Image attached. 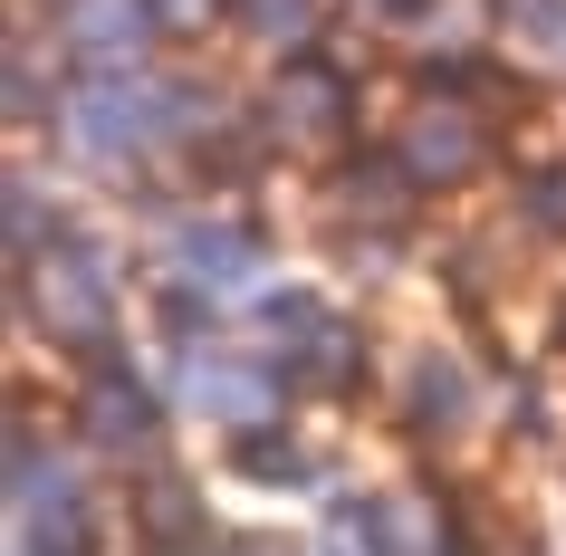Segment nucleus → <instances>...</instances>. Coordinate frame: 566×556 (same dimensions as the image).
Wrapping results in <instances>:
<instances>
[{"label":"nucleus","mask_w":566,"mask_h":556,"mask_svg":"<svg viewBox=\"0 0 566 556\" xmlns=\"http://www.w3.org/2000/svg\"><path fill=\"white\" fill-rule=\"evenodd\" d=\"M174 96L182 87H125V77H106V87H87L77 106H67V135H77L87 154H135V145H154V135L182 116Z\"/></svg>","instance_id":"obj_1"},{"label":"nucleus","mask_w":566,"mask_h":556,"mask_svg":"<svg viewBox=\"0 0 566 556\" xmlns=\"http://www.w3.org/2000/svg\"><path fill=\"white\" fill-rule=\"evenodd\" d=\"M145 20H154V0H77V10H67V49L125 67L135 49H145Z\"/></svg>","instance_id":"obj_2"},{"label":"nucleus","mask_w":566,"mask_h":556,"mask_svg":"<svg viewBox=\"0 0 566 556\" xmlns=\"http://www.w3.org/2000/svg\"><path fill=\"white\" fill-rule=\"evenodd\" d=\"M145 422H154V394H145L135 375H106V384H96V412H87V432L106 441V451L145 441Z\"/></svg>","instance_id":"obj_3"},{"label":"nucleus","mask_w":566,"mask_h":556,"mask_svg":"<svg viewBox=\"0 0 566 556\" xmlns=\"http://www.w3.org/2000/svg\"><path fill=\"white\" fill-rule=\"evenodd\" d=\"M403 164H413V182H451L461 164H471V125L422 116V125H413V145H403Z\"/></svg>","instance_id":"obj_4"},{"label":"nucleus","mask_w":566,"mask_h":556,"mask_svg":"<svg viewBox=\"0 0 566 556\" xmlns=\"http://www.w3.org/2000/svg\"><path fill=\"white\" fill-rule=\"evenodd\" d=\"M182 394H192L202 412H231V422H250L269 384H260V375H240V365H192V375H182Z\"/></svg>","instance_id":"obj_5"},{"label":"nucleus","mask_w":566,"mask_h":556,"mask_svg":"<svg viewBox=\"0 0 566 556\" xmlns=\"http://www.w3.org/2000/svg\"><path fill=\"white\" fill-rule=\"evenodd\" d=\"M413 394H422V422H461V394H471V384H461V365H422L413 375Z\"/></svg>","instance_id":"obj_6"},{"label":"nucleus","mask_w":566,"mask_h":556,"mask_svg":"<svg viewBox=\"0 0 566 556\" xmlns=\"http://www.w3.org/2000/svg\"><path fill=\"white\" fill-rule=\"evenodd\" d=\"M240 20L260 39H307V20H317V0H240Z\"/></svg>","instance_id":"obj_7"},{"label":"nucleus","mask_w":566,"mask_h":556,"mask_svg":"<svg viewBox=\"0 0 566 556\" xmlns=\"http://www.w3.org/2000/svg\"><path fill=\"white\" fill-rule=\"evenodd\" d=\"M192 269H202V279H240V269H250V250H240L231 231H192Z\"/></svg>","instance_id":"obj_8"},{"label":"nucleus","mask_w":566,"mask_h":556,"mask_svg":"<svg viewBox=\"0 0 566 556\" xmlns=\"http://www.w3.org/2000/svg\"><path fill=\"white\" fill-rule=\"evenodd\" d=\"M528 211H537V231H566V174H547L528 192Z\"/></svg>","instance_id":"obj_9"},{"label":"nucleus","mask_w":566,"mask_h":556,"mask_svg":"<svg viewBox=\"0 0 566 556\" xmlns=\"http://www.w3.org/2000/svg\"><path fill=\"white\" fill-rule=\"evenodd\" d=\"M154 10H174L164 30H202V10H211V0H154Z\"/></svg>","instance_id":"obj_10"}]
</instances>
